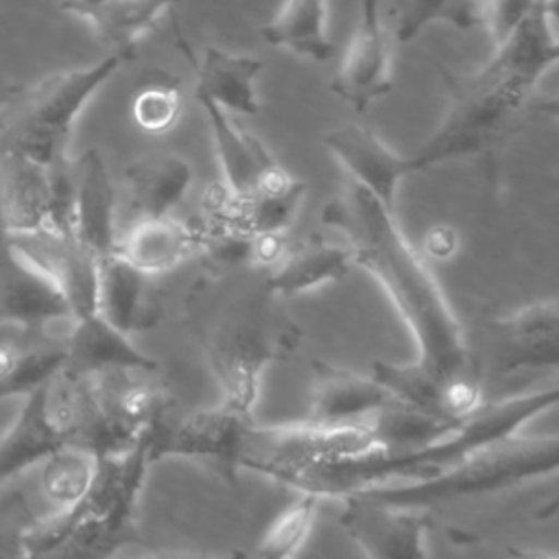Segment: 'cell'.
I'll return each mask as SVG.
<instances>
[{
    "mask_svg": "<svg viewBox=\"0 0 559 559\" xmlns=\"http://www.w3.org/2000/svg\"><path fill=\"white\" fill-rule=\"evenodd\" d=\"M323 223L345 236L354 264L389 295L417 345L415 365L439 384L478 369L463 325L424 258L402 234L393 210L349 181L323 207Z\"/></svg>",
    "mask_w": 559,
    "mask_h": 559,
    "instance_id": "6da1fadb",
    "label": "cell"
},
{
    "mask_svg": "<svg viewBox=\"0 0 559 559\" xmlns=\"http://www.w3.org/2000/svg\"><path fill=\"white\" fill-rule=\"evenodd\" d=\"M282 299L266 269L221 260L186 295V325L218 380L221 400L251 417L262 371L288 358L301 341Z\"/></svg>",
    "mask_w": 559,
    "mask_h": 559,
    "instance_id": "7a4b0ae2",
    "label": "cell"
},
{
    "mask_svg": "<svg viewBox=\"0 0 559 559\" xmlns=\"http://www.w3.org/2000/svg\"><path fill=\"white\" fill-rule=\"evenodd\" d=\"M559 402V386L515 393L485 402L472 415L459 419L439 437L404 450L369 452L352 459H336L308 465L290 474L282 485L295 491H310L319 498H343L345 493L402 480L432 476L469 452L515 435L533 417Z\"/></svg>",
    "mask_w": 559,
    "mask_h": 559,
    "instance_id": "3957f363",
    "label": "cell"
},
{
    "mask_svg": "<svg viewBox=\"0 0 559 559\" xmlns=\"http://www.w3.org/2000/svg\"><path fill=\"white\" fill-rule=\"evenodd\" d=\"M448 105L430 138L413 153L417 170L450 159H478L493 173L507 144L524 131L546 105L535 87L509 76L491 61L474 72H454L439 66Z\"/></svg>",
    "mask_w": 559,
    "mask_h": 559,
    "instance_id": "277c9868",
    "label": "cell"
},
{
    "mask_svg": "<svg viewBox=\"0 0 559 559\" xmlns=\"http://www.w3.org/2000/svg\"><path fill=\"white\" fill-rule=\"evenodd\" d=\"M148 465V437L120 456L98 459L76 502L20 531V559H114L138 539L135 511Z\"/></svg>",
    "mask_w": 559,
    "mask_h": 559,
    "instance_id": "5b68a950",
    "label": "cell"
},
{
    "mask_svg": "<svg viewBox=\"0 0 559 559\" xmlns=\"http://www.w3.org/2000/svg\"><path fill=\"white\" fill-rule=\"evenodd\" d=\"M559 467V437H522L509 435L487 443L454 465L417 480L386 483L365 487L360 493L369 500L404 507L428 509L435 504L493 493L526 480L555 474ZM347 496V493H345Z\"/></svg>",
    "mask_w": 559,
    "mask_h": 559,
    "instance_id": "8992f818",
    "label": "cell"
},
{
    "mask_svg": "<svg viewBox=\"0 0 559 559\" xmlns=\"http://www.w3.org/2000/svg\"><path fill=\"white\" fill-rule=\"evenodd\" d=\"M133 52H107L92 66L52 72L22 94L7 114L0 146L17 151L44 166L68 162L74 124L92 96L133 59Z\"/></svg>",
    "mask_w": 559,
    "mask_h": 559,
    "instance_id": "52a82bcc",
    "label": "cell"
},
{
    "mask_svg": "<svg viewBox=\"0 0 559 559\" xmlns=\"http://www.w3.org/2000/svg\"><path fill=\"white\" fill-rule=\"evenodd\" d=\"M369 452H380V439L371 417L349 424L304 419L295 424L258 426L251 421L242 439L238 469L245 467L284 483L290 474L308 465Z\"/></svg>",
    "mask_w": 559,
    "mask_h": 559,
    "instance_id": "ba28073f",
    "label": "cell"
},
{
    "mask_svg": "<svg viewBox=\"0 0 559 559\" xmlns=\"http://www.w3.org/2000/svg\"><path fill=\"white\" fill-rule=\"evenodd\" d=\"M253 421L251 415L218 402L207 408H197L173 424L164 419L148 435V461L162 459H194L218 465L225 476L234 478L245 432Z\"/></svg>",
    "mask_w": 559,
    "mask_h": 559,
    "instance_id": "9c48e42d",
    "label": "cell"
},
{
    "mask_svg": "<svg viewBox=\"0 0 559 559\" xmlns=\"http://www.w3.org/2000/svg\"><path fill=\"white\" fill-rule=\"evenodd\" d=\"M74 319L59 288L13 247L0 223V328L50 330L68 336Z\"/></svg>",
    "mask_w": 559,
    "mask_h": 559,
    "instance_id": "30bf717a",
    "label": "cell"
},
{
    "mask_svg": "<svg viewBox=\"0 0 559 559\" xmlns=\"http://www.w3.org/2000/svg\"><path fill=\"white\" fill-rule=\"evenodd\" d=\"M341 500L338 524L367 559H426L430 520L419 509L376 502L360 493Z\"/></svg>",
    "mask_w": 559,
    "mask_h": 559,
    "instance_id": "8fae6325",
    "label": "cell"
},
{
    "mask_svg": "<svg viewBox=\"0 0 559 559\" xmlns=\"http://www.w3.org/2000/svg\"><path fill=\"white\" fill-rule=\"evenodd\" d=\"M9 236L13 247L59 288L74 317L96 312L98 258L72 231L41 227Z\"/></svg>",
    "mask_w": 559,
    "mask_h": 559,
    "instance_id": "7c38bea8",
    "label": "cell"
},
{
    "mask_svg": "<svg viewBox=\"0 0 559 559\" xmlns=\"http://www.w3.org/2000/svg\"><path fill=\"white\" fill-rule=\"evenodd\" d=\"M393 87L389 33L380 17L378 0H360L358 26L345 48L330 92L349 103L358 114L384 98Z\"/></svg>",
    "mask_w": 559,
    "mask_h": 559,
    "instance_id": "4fadbf2b",
    "label": "cell"
},
{
    "mask_svg": "<svg viewBox=\"0 0 559 559\" xmlns=\"http://www.w3.org/2000/svg\"><path fill=\"white\" fill-rule=\"evenodd\" d=\"M323 144L345 168L349 181L365 188L389 210H395L400 183L408 175L419 173L413 155L395 153L371 127L362 122H347L330 129L323 135Z\"/></svg>",
    "mask_w": 559,
    "mask_h": 559,
    "instance_id": "5bb4252c",
    "label": "cell"
},
{
    "mask_svg": "<svg viewBox=\"0 0 559 559\" xmlns=\"http://www.w3.org/2000/svg\"><path fill=\"white\" fill-rule=\"evenodd\" d=\"M493 362L500 376L559 365V304L537 299L491 323Z\"/></svg>",
    "mask_w": 559,
    "mask_h": 559,
    "instance_id": "9a60e30c",
    "label": "cell"
},
{
    "mask_svg": "<svg viewBox=\"0 0 559 559\" xmlns=\"http://www.w3.org/2000/svg\"><path fill=\"white\" fill-rule=\"evenodd\" d=\"M68 445L63 421L50 395V382L22 397L11 426L0 435V487L35 465H44Z\"/></svg>",
    "mask_w": 559,
    "mask_h": 559,
    "instance_id": "2e32d148",
    "label": "cell"
},
{
    "mask_svg": "<svg viewBox=\"0 0 559 559\" xmlns=\"http://www.w3.org/2000/svg\"><path fill=\"white\" fill-rule=\"evenodd\" d=\"M175 44L186 57L194 74V98H207L223 111H236L253 116L260 111V100L255 94V79L262 72V59L245 52H229L221 48H205L199 61L192 55L188 39L183 37L179 24L173 20Z\"/></svg>",
    "mask_w": 559,
    "mask_h": 559,
    "instance_id": "e0dca14e",
    "label": "cell"
},
{
    "mask_svg": "<svg viewBox=\"0 0 559 559\" xmlns=\"http://www.w3.org/2000/svg\"><path fill=\"white\" fill-rule=\"evenodd\" d=\"M66 365V336L50 330L0 328V404L26 397Z\"/></svg>",
    "mask_w": 559,
    "mask_h": 559,
    "instance_id": "ac0fdd59",
    "label": "cell"
},
{
    "mask_svg": "<svg viewBox=\"0 0 559 559\" xmlns=\"http://www.w3.org/2000/svg\"><path fill=\"white\" fill-rule=\"evenodd\" d=\"M205 231L170 214L140 216L116 236L114 251L138 271L153 275L181 264L197 251H205Z\"/></svg>",
    "mask_w": 559,
    "mask_h": 559,
    "instance_id": "d6986e66",
    "label": "cell"
},
{
    "mask_svg": "<svg viewBox=\"0 0 559 559\" xmlns=\"http://www.w3.org/2000/svg\"><path fill=\"white\" fill-rule=\"evenodd\" d=\"M393 402V395L373 376L312 362V386L308 417L319 424L360 421Z\"/></svg>",
    "mask_w": 559,
    "mask_h": 559,
    "instance_id": "ffe728a7",
    "label": "cell"
},
{
    "mask_svg": "<svg viewBox=\"0 0 559 559\" xmlns=\"http://www.w3.org/2000/svg\"><path fill=\"white\" fill-rule=\"evenodd\" d=\"M0 223L7 231L52 227L50 166L0 146Z\"/></svg>",
    "mask_w": 559,
    "mask_h": 559,
    "instance_id": "44dd1931",
    "label": "cell"
},
{
    "mask_svg": "<svg viewBox=\"0 0 559 559\" xmlns=\"http://www.w3.org/2000/svg\"><path fill=\"white\" fill-rule=\"evenodd\" d=\"M96 314L129 336L155 328L162 317L148 297V275L116 251L98 260Z\"/></svg>",
    "mask_w": 559,
    "mask_h": 559,
    "instance_id": "7402d4cb",
    "label": "cell"
},
{
    "mask_svg": "<svg viewBox=\"0 0 559 559\" xmlns=\"http://www.w3.org/2000/svg\"><path fill=\"white\" fill-rule=\"evenodd\" d=\"M72 234L98 260L109 255L116 247L114 223V188L107 166L96 148L81 155L74 164V207Z\"/></svg>",
    "mask_w": 559,
    "mask_h": 559,
    "instance_id": "603a6c76",
    "label": "cell"
},
{
    "mask_svg": "<svg viewBox=\"0 0 559 559\" xmlns=\"http://www.w3.org/2000/svg\"><path fill=\"white\" fill-rule=\"evenodd\" d=\"M74 373L133 369L157 371V362L131 343V336L116 330L100 314L76 317L66 336V365Z\"/></svg>",
    "mask_w": 559,
    "mask_h": 559,
    "instance_id": "cb8c5ba5",
    "label": "cell"
},
{
    "mask_svg": "<svg viewBox=\"0 0 559 559\" xmlns=\"http://www.w3.org/2000/svg\"><path fill=\"white\" fill-rule=\"evenodd\" d=\"M552 17V0H539L513 33L493 48L489 61L520 83L537 90L544 74L559 59Z\"/></svg>",
    "mask_w": 559,
    "mask_h": 559,
    "instance_id": "d4e9b609",
    "label": "cell"
},
{
    "mask_svg": "<svg viewBox=\"0 0 559 559\" xmlns=\"http://www.w3.org/2000/svg\"><path fill=\"white\" fill-rule=\"evenodd\" d=\"M214 138L216 159L223 173V186L234 194H247L255 190L280 164L271 157L264 144L251 133L238 129L229 114L210 103L207 98H197Z\"/></svg>",
    "mask_w": 559,
    "mask_h": 559,
    "instance_id": "484cf974",
    "label": "cell"
},
{
    "mask_svg": "<svg viewBox=\"0 0 559 559\" xmlns=\"http://www.w3.org/2000/svg\"><path fill=\"white\" fill-rule=\"evenodd\" d=\"M181 0H61V11L85 20L109 52H135V41Z\"/></svg>",
    "mask_w": 559,
    "mask_h": 559,
    "instance_id": "4316f807",
    "label": "cell"
},
{
    "mask_svg": "<svg viewBox=\"0 0 559 559\" xmlns=\"http://www.w3.org/2000/svg\"><path fill=\"white\" fill-rule=\"evenodd\" d=\"M356 266L349 247L319 236L286 247L284 255L269 269V284L282 297H293L328 282H336Z\"/></svg>",
    "mask_w": 559,
    "mask_h": 559,
    "instance_id": "83f0119b",
    "label": "cell"
},
{
    "mask_svg": "<svg viewBox=\"0 0 559 559\" xmlns=\"http://www.w3.org/2000/svg\"><path fill=\"white\" fill-rule=\"evenodd\" d=\"M129 201L140 216H166L181 203L192 186V166L173 153H153L135 159L124 170Z\"/></svg>",
    "mask_w": 559,
    "mask_h": 559,
    "instance_id": "f1b7e54d",
    "label": "cell"
},
{
    "mask_svg": "<svg viewBox=\"0 0 559 559\" xmlns=\"http://www.w3.org/2000/svg\"><path fill=\"white\" fill-rule=\"evenodd\" d=\"M260 33L271 46L314 63L332 59L336 50L328 31V0H284Z\"/></svg>",
    "mask_w": 559,
    "mask_h": 559,
    "instance_id": "f546056e",
    "label": "cell"
},
{
    "mask_svg": "<svg viewBox=\"0 0 559 559\" xmlns=\"http://www.w3.org/2000/svg\"><path fill=\"white\" fill-rule=\"evenodd\" d=\"M432 24L459 31L480 26L476 0H393V37L397 41L415 39Z\"/></svg>",
    "mask_w": 559,
    "mask_h": 559,
    "instance_id": "4dcf8cb0",
    "label": "cell"
},
{
    "mask_svg": "<svg viewBox=\"0 0 559 559\" xmlns=\"http://www.w3.org/2000/svg\"><path fill=\"white\" fill-rule=\"evenodd\" d=\"M319 500L310 491H297V498L273 518L258 542V559H295L314 524Z\"/></svg>",
    "mask_w": 559,
    "mask_h": 559,
    "instance_id": "1f68e13d",
    "label": "cell"
},
{
    "mask_svg": "<svg viewBox=\"0 0 559 559\" xmlns=\"http://www.w3.org/2000/svg\"><path fill=\"white\" fill-rule=\"evenodd\" d=\"M98 459L66 445L44 463V493L61 509L76 502L92 485Z\"/></svg>",
    "mask_w": 559,
    "mask_h": 559,
    "instance_id": "d6a6232c",
    "label": "cell"
},
{
    "mask_svg": "<svg viewBox=\"0 0 559 559\" xmlns=\"http://www.w3.org/2000/svg\"><path fill=\"white\" fill-rule=\"evenodd\" d=\"M179 109H181L179 92L168 85L144 87L142 92H138L131 107L133 120L138 122V127L153 133L170 129L179 118Z\"/></svg>",
    "mask_w": 559,
    "mask_h": 559,
    "instance_id": "836d02e7",
    "label": "cell"
},
{
    "mask_svg": "<svg viewBox=\"0 0 559 559\" xmlns=\"http://www.w3.org/2000/svg\"><path fill=\"white\" fill-rule=\"evenodd\" d=\"M539 0H480L478 7V20L485 26L491 46H500L513 28L528 15V11Z\"/></svg>",
    "mask_w": 559,
    "mask_h": 559,
    "instance_id": "e575fe53",
    "label": "cell"
},
{
    "mask_svg": "<svg viewBox=\"0 0 559 559\" xmlns=\"http://www.w3.org/2000/svg\"><path fill=\"white\" fill-rule=\"evenodd\" d=\"M135 559H247V552L240 548H234L225 555H207V552H183V550H157L148 552Z\"/></svg>",
    "mask_w": 559,
    "mask_h": 559,
    "instance_id": "d590c367",
    "label": "cell"
},
{
    "mask_svg": "<svg viewBox=\"0 0 559 559\" xmlns=\"http://www.w3.org/2000/svg\"><path fill=\"white\" fill-rule=\"evenodd\" d=\"M428 249L432 255H450L454 251V234L448 229H435L428 238Z\"/></svg>",
    "mask_w": 559,
    "mask_h": 559,
    "instance_id": "8d00e7d4",
    "label": "cell"
},
{
    "mask_svg": "<svg viewBox=\"0 0 559 559\" xmlns=\"http://www.w3.org/2000/svg\"><path fill=\"white\" fill-rule=\"evenodd\" d=\"M17 533L0 535V559H20V537H17Z\"/></svg>",
    "mask_w": 559,
    "mask_h": 559,
    "instance_id": "74e56055",
    "label": "cell"
},
{
    "mask_svg": "<svg viewBox=\"0 0 559 559\" xmlns=\"http://www.w3.org/2000/svg\"><path fill=\"white\" fill-rule=\"evenodd\" d=\"M511 557L513 559H557L555 555L550 552H539V550H511Z\"/></svg>",
    "mask_w": 559,
    "mask_h": 559,
    "instance_id": "f35d334b",
    "label": "cell"
},
{
    "mask_svg": "<svg viewBox=\"0 0 559 559\" xmlns=\"http://www.w3.org/2000/svg\"><path fill=\"white\" fill-rule=\"evenodd\" d=\"M4 124H7V109L0 107V135H2V131H4Z\"/></svg>",
    "mask_w": 559,
    "mask_h": 559,
    "instance_id": "ab89813d",
    "label": "cell"
}]
</instances>
